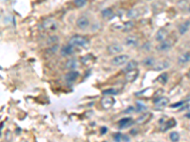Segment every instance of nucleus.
Returning <instances> with one entry per match:
<instances>
[{"label":"nucleus","instance_id":"obj_1","mask_svg":"<svg viewBox=\"0 0 190 142\" xmlns=\"http://www.w3.org/2000/svg\"><path fill=\"white\" fill-rule=\"evenodd\" d=\"M89 39L83 36V35H73L69 41V45H72L74 48H86L89 45Z\"/></svg>","mask_w":190,"mask_h":142},{"label":"nucleus","instance_id":"obj_2","mask_svg":"<svg viewBox=\"0 0 190 142\" xmlns=\"http://www.w3.org/2000/svg\"><path fill=\"white\" fill-rule=\"evenodd\" d=\"M128 60H129V56L126 54H122V55H118V56H115L113 59L111 60V64L115 65V67H121V65L126 64Z\"/></svg>","mask_w":190,"mask_h":142},{"label":"nucleus","instance_id":"obj_3","mask_svg":"<svg viewBox=\"0 0 190 142\" xmlns=\"http://www.w3.org/2000/svg\"><path fill=\"white\" fill-rule=\"evenodd\" d=\"M42 27L47 30H55L58 29V23L53 18H48L43 22Z\"/></svg>","mask_w":190,"mask_h":142},{"label":"nucleus","instance_id":"obj_4","mask_svg":"<svg viewBox=\"0 0 190 142\" xmlns=\"http://www.w3.org/2000/svg\"><path fill=\"white\" fill-rule=\"evenodd\" d=\"M114 103H115V100L114 98H112V96H105V97L101 100L102 107L106 110L110 109L112 106L114 105Z\"/></svg>","mask_w":190,"mask_h":142},{"label":"nucleus","instance_id":"obj_5","mask_svg":"<svg viewBox=\"0 0 190 142\" xmlns=\"http://www.w3.org/2000/svg\"><path fill=\"white\" fill-rule=\"evenodd\" d=\"M169 103V99L166 97H159L154 100V105L158 110L166 108Z\"/></svg>","mask_w":190,"mask_h":142},{"label":"nucleus","instance_id":"obj_6","mask_svg":"<svg viewBox=\"0 0 190 142\" xmlns=\"http://www.w3.org/2000/svg\"><path fill=\"white\" fill-rule=\"evenodd\" d=\"M76 26L80 29H85L89 26V19L88 16L82 15L78 19L76 20Z\"/></svg>","mask_w":190,"mask_h":142},{"label":"nucleus","instance_id":"obj_7","mask_svg":"<svg viewBox=\"0 0 190 142\" xmlns=\"http://www.w3.org/2000/svg\"><path fill=\"white\" fill-rule=\"evenodd\" d=\"M170 67V63L168 61H160V62H157L152 67V70L154 71H163L167 69Z\"/></svg>","mask_w":190,"mask_h":142},{"label":"nucleus","instance_id":"obj_8","mask_svg":"<svg viewBox=\"0 0 190 142\" xmlns=\"http://www.w3.org/2000/svg\"><path fill=\"white\" fill-rule=\"evenodd\" d=\"M138 44H139V39L133 35H129L125 39V45L128 48H136Z\"/></svg>","mask_w":190,"mask_h":142},{"label":"nucleus","instance_id":"obj_9","mask_svg":"<svg viewBox=\"0 0 190 142\" xmlns=\"http://www.w3.org/2000/svg\"><path fill=\"white\" fill-rule=\"evenodd\" d=\"M172 48V41L171 40H165V41L161 42L158 45V47L156 48L158 51H167Z\"/></svg>","mask_w":190,"mask_h":142},{"label":"nucleus","instance_id":"obj_10","mask_svg":"<svg viewBox=\"0 0 190 142\" xmlns=\"http://www.w3.org/2000/svg\"><path fill=\"white\" fill-rule=\"evenodd\" d=\"M79 77V72L78 71H75V70H71V71H69L68 73L66 74L65 76V81L67 83H73L75 82V81L78 79Z\"/></svg>","mask_w":190,"mask_h":142},{"label":"nucleus","instance_id":"obj_11","mask_svg":"<svg viewBox=\"0 0 190 142\" xmlns=\"http://www.w3.org/2000/svg\"><path fill=\"white\" fill-rule=\"evenodd\" d=\"M74 53V47L70 45H64L60 48V54L62 55L63 57H67V56H69V55L73 54Z\"/></svg>","mask_w":190,"mask_h":142},{"label":"nucleus","instance_id":"obj_12","mask_svg":"<svg viewBox=\"0 0 190 142\" xmlns=\"http://www.w3.org/2000/svg\"><path fill=\"white\" fill-rule=\"evenodd\" d=\"M107 52L110 53V54H119L123 51V47L118 44H111L109 45V47H107Z\"/></svg>","mask_w":190,"mask_h":142},{"label":"nucleus","instance_id":"obj_13","mask_svg":"<svg viewBox=\"0 0 190 142\" xmlns=\"http://www.w3.org/2000/svg\"><path fill=\"white\" fill-rule=\"evenodd\" d=\"M167 35H168V33L165 29H160L155 35V40L157 42L161 43L163 41H165V40H166Z\"/></svg>","mask_w":190,"mask_h":142},{"label":"nucleus","instance_id":"obj_14","mask_svg":"<svg viewBox=\"0 0 190 142\" xmlns=\"http://www.w3.org/2000/svg\"><path fill=\"white\" fill-rule=\"evenodd\" d=\"M138 75H139V71H138L137 69H134V70H131V71H128V72H126L125 79H126V82L132 83L137 79Z\"/></svg>","mask_w":190,"mask_h":142},{"label":"nucleus","instance_id":"obj_15","mask_svg":"<svg viewBox=\"0 0 190 142\" xmlns=\"http://www.w3.org/2000/svg\"><path fill=\"white\" fill-rule=\"evenodd\" d=\"M133 124V119L131 118H124L119 120V127L120 128H127Z\"/></svg>","mask_w":190,"mask_h":142},{"label":"nucleus","instance_id":"obj_16","mask_svg":"<svg viewBox=\"0 0 190 142\" xmlns=\"http://www.w3.org/2000/svg\"><path fill=\"white\" fill-rule=\"evenodd\" d=\"M78 65H79L78 61H77L76 59H74V58H72V59H69V60L67 61L65 67H66V68H68V69L74 70L77 67H78Z\"/></svg>","mask_w":190,"mask_h":142},{"label":"nucleus","instance_id":"obj_17","mask_svg":"<svg viewBox=\"0 0 190 142\" xmlns=\"http://www.w3.org/2000/svg\"><path fill=\"white\" fill-rule=\"evenodd\" d=\"M189 28H190V21H189V20H187V21H184L183 24H181L179 26V33L181 35L186 34L188 31Z\"/></svg>","mask_w":190,"mask_h":142},{"label":"nucleus","instance_id":"obj_18","mask_svg":"<svg viewBox=\"0 0 190 142\" xmlns=\"http://www.w3.org/2000/svg\"><path fill=\"white\" fill-rule=\"evenodd\" d=\"M137 67H138V62H136V61H134V60H132V61H129V62L126 63V67L124 68V71L126 73V72H128V71L137 69Z\"/></svg>","mask_w":190,"mask_h":142},{"label":"nucleus","instance_id":"obj_19","mask_svg":"<svg viewBox=\"0 0 190 142\" xmlns=\"http://www.w3.org/2000/svg\"><path fill=\"white\" fill-rule=\"evenodd\" d=\"M188 62H190V51L184 52L178 59V64H184Z\"/></svg>","mask_w":190,"mask_h":142},{"label":"nucleus","instance_id":"obj_20","mask_svg":"<svg viewBox=\"0 0 190 142\" xmlns=\"http://www.w3.org/2000/svg\"><path fill=\"white\" fill-rule=\"evenodd\" d=\"M150 116H151V114H149V113H146V114H143V115H142L141 116H139V118H138L136 120H135V123L136 124H143V123H146V121L149 119V118H150Z\"/></svg>","mask_w":190,"mask_h":142},{"label":"nucleus","instance_id":"obj_21","mask_svg":"<svg viewBox=\"0 0 190 142\" xmlns=\"http://www.w3.org/2000/svg\"><path fill=\"white\" fill-rule=\"evenodd\" d=\"M101 14L105 19H109L110 17L113 16V11L109 8H106V9L103 10V11L101 12Z\"/></svg>","mask_w":190,"mask_h":142},{"label":"nucleus","instance_id":"obj_22","mask_svg":"<svg viewBox=\"0 0 190 142\" xmlns=\"http://www.w3.org/2000/svg\"><path fill=\"white\" fill-rule=\"evenodd\" d=\"M155 64H156L155 59L153 57H146L143 61V64L145 65V67H152Z\"/></svg>","mask_w":190,"mask_h":142},{"label":"nucleus","instance_id":"obj_23","mask_svg":"<svg viewBox=\"0 0 190 142\" xmlns=\"http://www.w3.org/2000/svg\"><path fill=\"white\" fill-rule=\"evenodd\" d=\"M140 15V12H139V11H138L137 9H131V10H129V11L127 12V13H126V16L128 17V18H130V19H132V18H137L138 16H139Z\"/></svg>","mask_w":190,"mask_h":142},{"label":"nucleus","instance_id":"obj_24","mask_svg":"<svg viewBox=\"0 0 190 142\" xmlns=\"http://www.w3.org/2000/svg\"><path fill=\"white\" fill-rule=\"evenodd\" d=\"M175 124H176V122H175V120H174V119L168 120L166 123H165V124H163V125L162 126V127H161V131L165 132V131L168 130L170 127H173V126H175Z\"/></svg>","mask_w":190,"mask_h":142},{"label":"nucleus","instance_id":"obj_25","mask_svg":"<svg viewBox=\"0 0 190 142\" xmlns=\"http://www.w3.org/2000/svg\"><path fill=\"white\" fill-rule=\"evenodd\" d=\"M167 81H168V75H167L166 72L162 73V74L157 78V82H159V83H162V84H166V83H167Z\"/></svg>","mask_w":190,"mask_h":142},{"label":"nucleus","instance_id":"obj_26","mask_svg":"<svg viewBox=\"0 0 190 142\" xmlns=\"http://www.w3.org/2000/svg\"><path fill=\"white\" fill-rule=\"evenodd\" d=\"M92 61H93V57H92L91 54L85 55V56H83L81 58V62L83 64H89L92 62Z\"/></svg>","mask_w":190,"mask_h":142},{"label":"nucleus","instance_id":"obj_27","mask_svg":"<svg viewBox=\"0 0 190 142\" xmlns=\"http://www.w3.org/2000/svg\"><path fill=\"white\" fill-rule=\"evenodd\" d=\"M102 93L104 94V95H106V96H113V95H118L119 91L114 89V88H109V89L103 90Z\"/></svg>","mask_w":190,"mask_h":142},{"label":"nucleus","instance_id":"obj_28","mask_svg":"<svg viewBox=\"0 0 190 142\" xmlns=\"http://www.w3.org/2000/svg\"><path fill=\"white\" fill-rule=\"evenodd\" d=\"M169 138L172 142H178L180 140V135L178 132H171L169 135Z\"/></svg>","mask_w":190,"mask_h":142},{"label":"nucleus","instance_id":"obj_29","mask_svg":"<svg viewBox=\"0 0 190 142\" xmlns=\"http://www.w3.org/2000/svg\"><path fill=\"white\" fill-rule=\"evenodd\" d=\"M133 26H134V23L131 22V21H128L126 22L125 25H124V27H123V30H125V31H128V30H130Z\"/></svg>","mask_w":190,"mask_h":142},{"label":"nucleus","instance_id":"obj_30","mask_svg":"<svg viewBox=\"0 0 190 142\" xmlns=\"http://www.w3.org/2000/svg\"><path fill=\"white\" fill-rule=\"evenodd\" d=\"M74 5L77 7V8H82L86 6V0H74Z\"/></svg>","mask_w":190,"mask_h":142},{"label":"nucleus","instance_id":"obj_31","mask_svg":"<svg viewBox=\"0 0 190 142\" xmlns=\"http://www.w3.org/2000/svg\"><path fill=\"white\" fill-rule=\"evenodd\" d=\"M59 48V45L56 44V45H51L50 48H49V49L47 50V53H50V54H53L55 53L56 51L58 50Z\"/></svg>","mask_w":190,"mask_h":142},{"label":"nucleus","instance_id":"obj_32","mask_svg":"<svg viewBox=\"0 0 190 142\" xmlns=\"http://www.w3.org/2000/svg\"><path fill=\"white\" fill-rule=\"evenodd\" d=\"M58 40H59V38L57 37V36H50L49 39H48V44L49 45H56V43L58 42Z\"/></svg>","mask_w":190,"mask_h":142},{"label":"nucleus","instance_id":"obj_33","mask_svg":"<svg viewBox=\"0 0 190 142\" xmlns=\"http://www.w3.org/2000/svg\"><path fill=\"white\" fill-rule=\"evenodd\" d=\"M187 6V0H180L178 2V7L181 10H184Z\"/></svg>","mask_w":190,"mask_h":142},{"label":"nucleus","instance_id":"obj_34","mask_svg":"<svg viewBox=\"0 0 190 142\" xmlns=\"http://www.w3.org/2000/svg\"><path fill=\"white\" fill-rule=\"evenodd\" d=\"M146 110V105H143L140 102H137V110H136V112L138 113H140V112H143V111H145Z\"/></svg>","mask_w":190,"mask_h":142},{"label":"nucleus","instance_id":"obj_35","mask_svg":"<svg viewBox=\"0 0 190 142\" xmlns=\"http://www.w3.org/2000/svg\"><path fill=\"white\" fill-rule=\"evenodd\" d=\"M113 139L115 142H121L123 139V135L121 133H116L113 135Z\"/></svg>","mask_w":190,"mask_h":142},{"label":"nucleus","instance_id":"obj_36","mask_svg":"<svg viewBox=\"0 0 190 142\" xmlns=\"http://www.w3.org/2000/svg\"><path fill=\"white\" fill-rule=\"evenodd\" d=\"M135 108L134 107H132V106H129V107H128L126 110H125L124 111V113L125 114H129V113H133V112H135Z\"/></svg>","mask_w":190,"mask_h":142},{"label":"nucleus","instance_id":"obj_37","mask_svg":"<svg viewBox=\"0 0 190 142\" xmlns=\"http://www.w3.org/2000/svg\"><path fill=\"white\" fill-rule=\"evenodd\" d=\"M183 104H184V101H180V102H177V103H175V104H172L171 107L176 108V107H180V106H183Z\"/></svg>","mask_w":190,"mask_h":142},{"label":"nucleus","instance_id":"obj_38","mask_svg":"<svg viewBox=\"0 0 190 142\" xmlns=\"http://www.w3.org/2000/svg\"><path fill=\"white\" fill-rule=\"evenodd\" d=\"M183 109H187V110H190V101H188V102L186 103V105L184 106V107H182L181 110H183Z\"/></svg>","mask_w":190,"mask_h":142},{"label":"nucleus","instance_id":"obj_39","mask_svg":"<svg viewBox=\"0 0 190 142\" xmlns=\"http://www.w3.org/2000/svg\"><path fill=\"white\" fill-rule=\"evenodd\" d=\"M106 130H107V129H106V127H104V128H102V130H101V131H102V132H101V134H102V135H104V134H106Z\"/></svg>","mask_w":190,"mask_h":142},{"label":"nucleus","instance_id":"obj_40","mask_svg":"<svg viewBox=\"0 0 190 142\" xmlns=\"http://www.w3.org/2000/svg\"><path fill=\"white\" fill-rule=\"evenodd\" d=\"M186 118L190 119V114H187V115H186Z\"/></svg>","mask_w":190,"mask_h":142},{"label":"nucleus","instance_id":"obj_41","mask_svg":"<svg viewBox=\"0 0 190 142\" xmlns=\"http://www.w3.org/2000/svg\"><path fill=\"white\" fill-rule=\"evenodd\" d=\"M188 78L190 79V70H189V72H188Z\"/></svg>","mask_w":190,"mask_h":142},{"label":"nucleus","instance_id":"obj_42","mask_svg":"<svg viewBox=\"0 0 190 142\" xmlns=\"http://www.w3.org/2000/svg\"><path fill=\"white\" fill-rule=\"evenodd\" d=\"M188 12H190V5H189V7H188Z\"/></svg>","mask_w":190,"mask_h":142},{"label":"nucleus","instance_id":"obj_43","mask_svg":"<svg viewBox=\"0 0 190 142\" xmlns=\"http://www.w3.org/2000/svg\"><path fill=\"white\" fill-rule=\"evenodd\" d=\"M147 1H150V0H147Z\"/></svg>","mask_w":190,"mask_h":142},{"label":"nucleus","instance_id":"obj_44","mask_svg":"<svg viewBox=\"0 0 190 142\" xmlns=\"http://www.w3.org/2000/svg\"><path fill=\"white\" fill-rule=\"evenodd\" d=\"M103 142H106V141H103Z\"/></svg>","mask_w":190,"mask_h":142}]
</instances>
